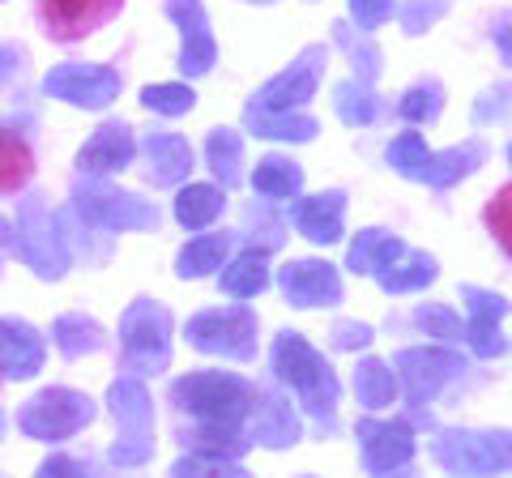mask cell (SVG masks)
I'll return each instance as SVG.
<instances>
[{
    "label": "cell",
    "mask_w": 512,
    "mask_h": 478,
    "mask_svg": "<svg viewBox=\"0 0 512 478\" xmlns=\"http://www.w3.org/2000/svg\"><path fill=\"white\" fill-rule=\"evenodd\" d=\"M248 129L256 137H274V141H312L316 137V120L312 116H299V111H244Z\"/></svg>",
    "instance_id": "obj_28"
},
{
    "label": "cell",
    "mask_w": 512,
    "mask_h": 478,
    "mask_svg": "<svg viewBox=\"0 0 512 478\" xmlns=\"http://www.w3.org/2000/svg\"><path fill=\"white\" fill-rule=\"evenodd\" d=\"M269 286V252L265 248H248L222 269V291L231 299H252Z\"/></svg>",
    "instance_id": "obj_25"
},
{
    "label": "cell",
    "mask_w": 512,
    "mask_h": 478,
    "mask_svg": "<svg viewBox=\"0 0 512 478\" xmlns=\"http://www.w3.org/2000/svg\"><path fill=\"white\" fill-rule=\"evenodd\" d=\"M402 252H406V244L389 231H359V239L346 252V265L355 269V274H376V269L402 257Z\"/></svg>",
    "instance_id": "obj_27"
},
{
    "label": "cell",
    "mask_w": 512,
    "mask_h": 478,
    "mask_svg": "<svg viewBox=\"0 0 512 478\" xmlns=\"http://www.w3.org/2000/svg\"><path fill=\"white\" fill-rule=\"evenodd\" d=\"M483 222H487V231L495 235V244H500L508 257H512V180L487 201V210H483Z\"/></svg>",
    "instance_id": "obj_38"
},
{
    "label": "cell",
    "mask_w": 512,
    "mask_h": 478,
    "mask_svg": "<svg viewBox=\"0 0 512 478\" xmlns=\"http://www.w3.org/2000/svg\"><path fill=\"white\" fill-rule=\"evenodd\" d=\"M52 342H56L60 355L82 359V355H94V350L103 346V329L94 321H86V316H60L52 325Z\"/></svg>",
    "instance_id": "obj_33"
},
{
    "label": "cell",
    "mask_w": 512,
    "mask_h": 478,
    "mask_svg": "<svg viewBox=\"0 0 512 478\" xmlns=\"http://www.w3.org/2000/svg\"><path fill=\"white\" fill-rule=\"evenodd\" d=\"M171 474H231V478H244L248 470L239 466V457H227V453H210V449H192L188 457H180L171 466Z\"/></svg>",
    "instance_id": "obj_37"
},
{
    "label": "cell",
    "mask_w": 512,
    "mask_h": 478,
    "mask_svg": "<svg viewBox=\"0 0 512 478\" xmlns=\"http://www.w3.org/2000/svg\"><path fill=\"white\" fill-rule=\"evenodd\" d=\"M133 154H137L133 129H128V124H103L82 146V154H77V167L86 175H111V171H124L133 163Z\"/></svg>",
    "instance_id": "obj_19"
},
{
    "label": "cell",
    "mask_w": 512,
    "mask_h": 478,
    "mask_svg": "<svg viewBox=\"0 0 512 478\" xmlns=\"http://www.w3.org/2000/svg\"><path fill=\"white\" fill-rule=\"evenodd\" d=\"M333 43H338L342 52L350 56V65H355V73L363 77V82H372V77L380 73V47L367 39V30H363V35H355L346 22H333Z\"/></svg>",
    "instance_id": "obj_36"
},
{
    "label": "cell",
    "mask_w": 512,
    "mask_h": 478,
    "mask_svg": "<svg viewBox=\"0 0 512 478\" xmlns=\"http://www.w3.org/2000/svg\"><path fill=\"white\" fill-rule=\"evenodd\" d=\"M359 449L367 474H397L414 461V432L406 419H363L359 423Z\"/></svg>",
    "instance_id": "obj_13"
},
{
    "label": "cell",
    "mask_w": 512,
    "mask_h": 478,
    "mask_svg": "<svg viewBox=\"0 0 512 478\" xmlns=\"http://www.w3.org/2000/svg\"><path fill=\"white\" fill-rule=\"evenodd\" d=\"M141 103H146L150 111H158V116H184V111H192V103H197V94H192L188 86L163 82V86H150L146 94H141Z\"/></svg>",
    "instance_id": "obj_40"
},
{
    "label": "cell",
    "mask_w": 512,
    "mask_h": 478,
    "mask_svg": "<svg viewBox=\"0 0 512 478\" xmlns=\"http://www.w3.org/2000/svg\"><path fill=\"white\" fill-rule=\"evenodd\" d=\"M43 368V338L35 325L5 316L0 321V376L9 380H30Z\"/></svg>",
    "instance_id": "obj_18"
},
{
    "label": "cell",
    "mask_w": 512,
    "mask_h": 478,
    "mask_svg": "<svg viewBox=\"0 0 512 478\" xmlns=\"http://www.w3.org/2000/svg\"><path fill=\"white\" fill-rule=\"evenodd\" d=\"M111 414L120 419V440L111 444V466L133 470L154 457V402L137 376H124L107 393Z\"/></svg>",
    "instance_id": "obj_3"
},
{
    "label": "cell",
    "mask_w": 512,
    "mask_h": 478,
    "mask_svg": "<svg viewBox=\"0 0 512 478\" xmlns=\"http://www.w3.org/2000/svg\"><path fill=\"white\" fill-rule=\"evenodd\" d=\"M18 65H22V56L13 52V47H5V43H0V86H5L9 77L18 73Z\"/></svg>",
    "instance_id": "obj_49"
},
{
    "label": "cell",
    "mask_w": 512,
    "mask_h": 478,
    "mask_svg": "<svg viewBox=\"0 0 512 478\" xmlns=\"http://www.w3.org/2000/svg\"><path fill=\"white\" fill-rule=\"evenodd\" d=\"M0 248H13V252H18V231H13L5 218H0Z\"/></svg>",
    "instance_id": "obj_51"
},
{
    "label": "cell",
    "mask_w": 512,
    "mask_h": 478,
    "mask_svg": "<svg viewBox=\"0 0 512 478\" xmlns=\"http://www.w3.org/2000/svg\"><path fill=\"white\" fill-rule=\"evenodd\" d=\"M397 376L406 389V406L414 410V419H427V406L436 402V393L448 385L453 376L466 372V359L457 350H440V346H423V350H402L393 359Z\"/></svg>",
    "instance_id": "obj_9"
},
{
    "label": "cell",
    "mask_w": 512,
    "mask_h": 478,
    "mask_svg": "<svg viewBox=\"0 0 512 478\" xmlns=\"http://www.w3.org/2000/svg\"><path fill=\"white\" fill-rule=\"evenodd\" d=\"M414 325H419V329L427 333V338H444V342H457L461 333H466V329H461L457 316L448 312V308H440V304H427V308L414 312Z\"/></svg>",
    "instance_id": "obj_42"
},
{
    "label": "cell",
    "mask_w": 512,
    "mask_h": 478,
    "mask_svg": "<svg viewBox=\"0 0 512 478\" xmlns=\"http://www.w3.org/2000/svg\"><path fill=\"white\" fill-rule=\"evenodd\" d=\"M320 73H325V47H303L295 65L286 73H278V77H269V82L252 94L248 107H256V111H295L316 94Z\"/></svg>",
    "instance_id": "obj_11"
},
{
    "label": "cell",
    "mask_w": 512,
    "mask_h": 478,
    "mask_svg": "<svg viewBox=\"0 0 512 478\" xmlns=\"http://www.w3.org/2000/svg\"><path fill=\"white\" fill-rule=\"evenodd\" d=\"M431 453L448 474L512 470V432H440Z\"/></svg>",
    "instance_id": "obj_10"
},
{
    "label": "cell",
    "mask_w": 512,
    "mask_h": 478,
    "mask_svg": "<svg viewBox=\"0 0 512 478\" xmlns=\"http://www.w3.org/2000/svg\"><path fill=\"white\" fill-rule=\"evenodd\" d=\"M342 214H346L342 193H316V197H299L291 205V222L299 227V235L312 239V244H338Z\"/></svg>",
    "instance_id": "obj_21"
},
{
    "label": "cell",
    "mask_w": 512,
    "mask_h": 478,
    "mask_svg": "<svg viewBox=\"0 0 512 478\" xmlns=\"http://www.w3.org/2000/svg\"><path fill=\"white\" fill-rule=\"evenodd\" d=\"M508 163H512V146H508Z\"/></svg>",
    "instance_id": "obj_53"
},
{
    "label": "cell",
    "mask_w": 512,
    "mask_h": 478,
    "mask_svg": "<svg viewBox=\"0 0 512 478\" xmlns=\"http://www.w3.org/2000/svg\"><path fill=\"white\" fill-rule=\"evenodd\" d=\"M252 188H256L261 197H269V201L295 197L299 188H303V167L291 163V158H282V154H269V158H261V163H256Z\"/></svg>",
    "instance_id": "obj_30"
},
{
    "label": "cell",
    "mask_w": 512,
    "mask_h": 478,
    "mask_svg": "<svg viewBox=\"0 0 512 478\" xmlns=\"http://www.w3.org/2000/svg\"><path fill=\"white\" fill-rule=\"evenodd\" d=\"M423 163H427V141H423L419 133H402V137H397L393 146H389V167L402 171L406 180H419Z\"/></svg>",
    "instance_id": "obj_39"
},
{
    "label": "cell",
    "mask_w": 512,
    "mask_h": 478,
    "mask_svg": "<svg viewBox=\"0 0 512 478\" xmlns=\"http://www.w3.org/2000/svg\"><path fill=\"white\" fill-rule=\"evenodd\" d=\"M448 9V0H406L402 9H393L397 18H402V30L406 35H423L431 22H440Z\"/></svg>",
    "instance_id": "obj_43"
},
{
    "label": "cell",
    "mask_w": 512,
    "mask_h": 478,
    "mask_svg": "<svg viewBox=\"0 0 512 478\" xmlns=\"http://www.w3.org/2000/svg\"><path fill=\"white\" fill-rule=\"evenodd\" d=\"M504 120H512V86L508 82L487 90L483 99L474 103V124H504Z\"/></svg>",
    "instance_id": "obj_44"
},
{
    "label": "cell",
    "mask_w": 512,
    "mask_h": 478,
    "mask_svg": "<svg viewBox=\"0 0 512 478\" xmlns=\"http://www.w3.org/2000/svg\"><path fill=\"white\" fill-rule=\"evenodd\" d=\"M0 436H5V414H0Z\"/></svg>",
    "instance_id": "obj_52"
},
{
    "label": "cell",
    "mask_w": 512,
    "mask_h": 478,
    "mask_svg": "<svg viewBox=\"0 0 512 478\" xmlns=\"http://www.w3.org/2000/svg\"><path fill=\"white\" fill-rule=\"evenodd\" d=\"M167 18L184 30V47H180V69L188 77H205L214 69V35H210V18H205L201 0H167Z\"/></svg>",
    "instance_id": "obj_15"
},
{
    "label": "cell",
    "mask_w": 512,
    "mask_h": 478,
    "mask_svg": "<svg viewBox=\"0 0 512 478\" xmlns=\"http://www.w3.org/2000/svg\"><path fill=\"white\" fill-rule=\"evenodd\" d=\"M18 252L22 261L35 269L39 278H60L69 269V248H64V235L56 227L52 210H47V197L26 193L22 210H18Z\"/></svg>",
    "instance_id": "obj_6"
},
{
    "label": "cell",
    "mask_w": 512,
    "mask_h": 478,
    "mask_svg": "<svg viewBox=\"0 0 512 478\" xmlns=\"http://www.w3.org/2000/svg\"><path fill=\"white\" fill-rule=\"evenodd\" d=\"M146 180L154 188H175L192 171V146L180 133H146Z\"/></svg>",
    "instance_id": "obj_22"
},
{
    "label": "cell",
    "mask_w": 512,
    "mask_h": 478,
    "mask_svg": "<svg viewBox=\"0 0 512 478\" xmlns=\"http://www.w3.org/2000/svg\"><path fill=\"white\" fill-rule=\"evenodd\" d=\"M261 5H269V0H261Z\"/></svg>",
    "instance_id": "obj_54"
},
{
    "label": "cell",
    "mask_w": 512,
    "mask_h": 478,
    "mask_svg": "<svg viewBox=\"0 0 512 478\" xmlns=\"http://www.w3.org/2000/svg\"><path fill=\"white\" fill-rule=\"evenodd\" d=\"M43 90L52 99H64L73 107H90L99 111L120 94V73L107 65H56L43 77Z\"/></svg>",
    "instance_id": "obj_12"
},
{
    "label": "cell",
    "mask_w": 512,
    "mask_h": 478,
    "mask_svg": "<svg viewBox=\"0 0 512 478\" xmlns=\"http://www.w3.org/2000/svg\"><path fill=\"white\" fill-rule=\"evenodd\" d=\"M231 257V235L227 231H218V235H197L192 244L180 252V269L175 274L180 278H201V274H210V269H222V261Z\"/></svg>",
    "instance_id": "obj_31"
},
{
    "label": "cell",
    "mask_w": 512,
    "mask_h": 478,
    "mask_svg": "<svg viewBox=\"0 0 512 478\" xmlns=\"http://www.w3.org/2000/svg\"><path fill=\"white\" fill-rule=\"evenodd\" d=\"M278 286L295 308H329L342 299V278L329 261H291L278 274Z\"/></svg>",
    "instance_id": "obj_16"
},
{
    "label": "cell",
    "mask_w": 512,
    "mask_h": 478,
    "mask_svg": "<svg viewBox=\"0 0 512 478\" xmlns=\"http://www.w3.org/2000/svg\"><path fill=\"white\" fill-rule=\"evenodd\" d=\"M124 0H39L43 26L56 43H73L99 30L107 18H116Z\"/></svg>",
    "instance_id": "obj_14"
},
{
    "label": "cell",
    "mask_w": 512,
    "mask_h": 478,
    "mask_svg": "<svg viewBox=\"0 0 512 478\" xmlns=\"http://www.w3.org/2000/svg\"><path fill=\"white\" fill-rule=\"evenodd\" d=\"M94 419V402L77 389H43L39 397H30L18 414V427L30 440H47V444H60L77 436L82 427Z\"/></svg>",
    "instance_id": "obj_5"
},
{
    "label": "cell",
    "mask_w": 512,
    "mask_h": 478,
    "mask_svg": "<svg viewBox=\"0 0 512 478\" xmlns=\"http://www.w3.org/2000/svg\"><path fill=\"white\" fill-rule=\"evenodd\" d=\"M299 440V414L282 393H256L252 402V444L286 449Z\"/></svg>",
    "instance_id": "obj_20"
},
{
    "label": "cell",
    "mask_w": 512,
    "mask_h": 478,
    "mask_svg": "<svg viewBox=\"0 0 512 478\" xmlns=\"http://www.w3.org/2000/svg\"><path fill=\"white\" fill-rule=\"evenodd\" d=\"M248 222H252L256 231H261V248H265V252L282 244V222H278V218H265V214H256V210H252Z\"/></svg>",
    "instance_id": "obj_47"
},
{
    "label": "cell",
    "mask_w": 512,
    "mask_h": 478,
    "mask_svg": "<svg viewBox=\"0 0 512 478\" xmlns=\"http://www.w3.org/2000/svg\"><path fill=\"white\" fill-rule=\"evenodd\" d=\"M333 107H338L342 124H350V129L372 124L376 120V90H372V82H363V77L338 82V86H333Z\"/></svg>",
    "instance_id": "obj_32"
},
{
    "label": "cell",
    "mask_w": 512,
    "mask_h": 478,
    "mask_svg": "<svg viewBox=\"0 0 512 478\" xmlns=\"http://www.w3.org/2000/svg\"><path fill=\"white\" fill-rule=\"evenodd\" d=\"M376 282L389 295H406V291H423V286L436 282V261L427 252H402L397 261H389L384 269H376Z\"/></svg>",
    "instance_id": "obj_24"
},
{
    "label": "cell",
    "mask_w": 512,
    "mask_h": 478,
    "mask_svg": "<svg viewBox=\"0 0 512 478\" xmlns=\"http://www.w3.org/2000/svg\"><path fill=\"white\" fill-rule=\"evenodd\" d=\"M30 171H35L30 146L18 133L0 129V193H18V188L30 180Z\"/></svg>",
    "instance_id": "obj_34"
},
{
    "label": "cell",
    "mask_w": 512,
    "mask_h": 478,
    "mask_svg": "<svg viewBox=\"0 0 512 478\" xmlns=\"http://www.w3.org/2000/svg\"><path fill=\"white\" fill-rule=\"evenodd\" d=\"M495 43H500V56H504V65L512 69V22L500 30V35H495Z\"/></svg>",
    "instance_id": "obj_50"
},
{
    "label": "cell",
    "mask_w": 512,
    "mask_h": 478,
    "mask_svg": "<svg viewBox=\"0 0 512 478\" xmlns=\"http://www.w3.org/2000/svg\"><path fill=\"white\" fill-rule=\"evenodd\" d=\"M274 372H278L282 385H291L299 393V402L308 406V414L320 423V432H333V427H338V414H333V406H338V376H333L329 359L308 346L303 333H291V329L278 333Z\"/></svg>",
    "instance_id": "obj_2"
},
{
    "label": "cell",
    "mask_w": 512,
    "mask_h": 478,
    "mask_svg": "<svg viewBox=\"0 0 512 478\" xmlns=\"http://www.w3.org/2000/svg\"><path fill=\"white\" fill-rule=\"evenodd\" d=\"M461 299L470 304V325L461 338L470 342V350L478 359H495V355H504L508 342H504V333H500V321H504V312L508 304L495 291H483V286H461Z\"/></svg>",
    "instance_id": "obj_17"
},
{
    "label": "cell",
    "mask_w": 512,
    "mask_h": 478,
    "mask_svg": "<svg viewBox=\"0 0 512 478\" xmlns=\"http://www.w3.org/2000/svg\"><path fill=\"white\" fill-rule=\"evenodd\" d=\"M73 210L103 231H150V227H158V210L150 201H141L137 193H120V188L99 184V180L77 184Z\"/></svg>",
    "instance_id": "obj_8"
},
{
    "label": "cell",
    "mask_w": 512,
    "mask_h": 478,
    "mask_svg": "<svg viewBox=\"0 0 512 478\" xmlns=\"http://www.w3.org/2000/svg\"><path fill=\"white\" fill-rule=\"evenodd\" d=\"M120 346H124V368L133 376H154L171 363V312L150 299L128 304L120 321Z\"/></svg>",
    "instance_id": "obj_4"
},
{
    "label": "cell",
    "mask_w": 512,
    "mask_h": 478,
    "mask_svg": "<svg viewBox=\"0 0 512 478\" xmlns=\"http://www.w3.org/2000/svg\"><path fill=\"white\" fill-rule=\"evenodd\" d=\"M43 474H94L90 461H73V457H47Z\"/></svg>",
    "instance_id": "obj_48"
},
{
    "label": "cell",
    "mask_w": 512,
    "mask_h": 478,
    "mask_svg": "<svg viewBox=\"0 0 512 478\" xmlns=\"http://www.w3.org/2000/svg\"><path fill=\"white\" fill-rule=\"evenodd\" d=\"M205 163H210V171L222 180V188H235L239 180H244V137H239L235 129H214L210 137H205Z\"/></svg>",
    "instance_id": "obj_29"
},
{
    "label": "cell",
    "mask_w": 512,
    "mask_h": 478,
    "mask_svg": "<svg viewBox=\"0 0 512 478\" xmlns=\"http://www.w3.org/2000/svg\"><path fill=\"white\" fill-rule=\"evenodd\" d=\"M393 0H350V18L359 22V30H376L393 18Z\"/></svg>",
    "instance_id": "obj_45"
},
{
    "label": "cell",
    "mask_w": 512,
    "mask_h": 478,
    "mask_svg": "<svg viewBox=\"0 0 512 478\" xmlns=\"http://www.w3.org/2000/svg\"><path fill=\"white\" fill-rule=\"evenodd\" d=\"M188 346H197L201 355H222L235 363L256 359V312L252 308H218L201 312L188 321Z\"/></svg>",
    "instance_id": "obj_7"
},
{
    "label": "cell",
    "mask_w": 512,
    "mask_h": 478,
    "mask_svg": "<svg viewBox=\"0 0 512 478\" xmlns=\"http://www.w3.org/2000/svg\"><path fill=\"white\" fill-rule=\"evenodd\" d=\"M440 107H444V90L436 82H427V86H414L406 90V99H402V116L414 120V124H427V120H436L440 116Z\"/></svg>",
    "instance_id": "obj_41"
},
{
    "label": "cell",
    "mask_w": 512,
    "mask_h": 478,
    "mask_svg": "<svg viewBox=\"0 0 512 478\" xmlns=\"http://www.w3.org/2000/svg\"><path fill=\"white\" fill-rule=\"evenodd\" d=\"M227 210V188H214V184H188L180 197H175V218L184 222L188 231H201Z\"/></svg>",
    "instance_id": "obj_26"
},
{
    "label": "cell",
    "mask_w": 512,
    "mask_h": 478,
    "mask_svg": "<svg viewBox=\"0 0 512 478\" xmlns=\"http://www.w3.org/2000/svg\"><path fill=\"white\" fill-rule=\"evenodd\" d=\"M175 406L192 414L197 423V449L239 457L252 440L239 436V427L252 414L256 389L235 372H188L184 380L171 385Z\"/></svg>",
    "instance_id": "obj_1"
},
{
    "label": "cell",
    "mask_w": 512,
    "mask_h": 478,
    "mask_svg": "<svg viewBox=\"0 0 512 478\" xmlns=\"http://www.w3.org/2000/svg\"><path fill=\"white\" fill-rule=\"evenodd\" d=\"M355 393H359V406H367V410L393 406L397 380H393V372L384 368L380 359H363L359 368H355Z\"/></svg>",
    "instance_id": "obj_35"
},
{
    "label": "cell",
    "mask_w": 512,
    "mask_h": 478,
    "mask_svg": "<svg viewBox=\"0 0 512 478\" xmlns=\"http://www.w3.org/2000/svg\"><path fill=\"white\" fill-rule=\"evenodd\" d=\"M483 158H487L483 141H466V146H453V150H444V154H431L427 150V163L419 171V180L431 184V188H448V184H457L461 175H470L474 167H483Z\"/></svg>",
    "instance_id": "obj_23"
},
{
    "label": "cell",
    "mask_w": 512,
    "mask_h": 478,
    "mask_svg": "<svg viewBox=\"0 0 512 478\" xmlns=\"http://www.w3.org/2000/svg\"><path fill=\"white\" fill-rule=\"evenodd\" d=\"M333 346L338 350H359V346H367L372 342V325H359V321H338L333 325Z\"/></svg>",
    "instance_id": "obj_46"
}]
</instances>
